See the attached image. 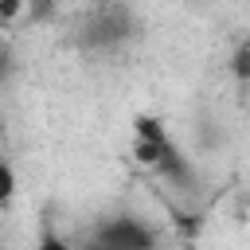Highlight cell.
<instances>
[{
	"instance_id": "obj_6",
	"label": "cell",
	"mask_w": 250,
	"mask_h": 250,
	"mask_svg": "<svg viewBox=\"0 0 250 250\" xmlns=\"http://www.w3.org/2000/svg\"><path fill=\"white\" fill-rule=\"evenodd\" d=\"M27 0H0V27H12L20 16H23Z\"/></svg>"
},
{
	"instance_id": "obj_1",
	"label": "cell",
	"mask_w": 250,
	"mask_h": 250,
	"mask_svg": "<svg viewBox=\"0 0 250 250\" xmlns=\"http://www.w3.org/2000/svg\"><path fill=\"white\" fill-rule=\"evenodd\" d=\"M133 160L145 164V168H152L156 176L180 184V188L191 184V164H188V156L176 148V141L168 137L164 121L152 117V113H137V117H133Z\"/></svg>"
},
{
	"instance_id": "obj_8",
	"label": "cell",
	"mask_w": 250,
	"mask_h": 250,
	"mask_svg": "<svg viewBox=\"0 0 250 250\" xmlns=\"http://www.w3.org/2000/svg\"><path fill=\"white\" fill-rule=\"evenodd\" d=\"M82 250H109V246H102V242H90V246H82Z\"/></svg>"
},
{
	"instance_id": "obj_4",
	"label": "cell",
	"mask_w": 250,
	"mask_h": 250,
	"mask_svg": "<svg viewBox=\"0 0 250 250\" xmlns=\"http://www.w3.org/2000/svg\"><path fill=\"white\" fill-rule=\"evenodd\" d=\"M31 250H74V246H70V238H62L51 223H43V230H39V238H35Z\"/></svg>"
},
{
	"instance_id": "obj_2",
	"label": "cell",
	"mask_w": 250,
	"mask_h": 250,
	"mask_svg": "<svg viewBox=\"0 0 250 250\" xmlns=\"http://www.w3.org/2000/svg\"><path fill=\"white\" fill-rule=\"evenodd\" d=\"M94 242L109 250H156V230L137 215H113L94 230Z\"/></svg>"
},
{
	"instance_id": "obj_7",
	"label": "cell",
	"mask_w": 250,
	"mask_h": 250,
	"mask_svg": "<svg viewBox=\"0 0 250 250\" xmlns=\"http://www.w3.org/2000/svg\"><path fill=\"white\" fill-rule=\"evenodd\" d=\"M12 70H16V59H12V51H8V47H0V82H4Z\"/></svg>"
},
{
	"instance_id": "obj_3",
	"label": "cell",
	"mask_w": 250,
	"mask_h": 250,
	"mask_svg": "<svg viewBox=\"0 0 250 250\" xmlns=\"http://www.w3.org/2000/svg\"><path fill=\"white\" fill-rule=\"evenodd\" d=\"M16 188H20V180H16V168L0 156V207H8L12 199H16Z\"/></svg>"
},
{
	"instance_id": "obj_5",
	"label": "cell",
	"mask_w": 250,
	"mask_h": 250,
	"mask_svg": "<svg viewBox=\"0 0 250 250\" xmlns=\"http://www.w3.org/2000/svg\"><path fill=\"white\" fill-rule=\"evenodd\" d=\"M230 70H234V74H238L242 82L250 78V43H246V39H242V43L234 47V59H230Z\"/></svg>"
}]
</instances>
